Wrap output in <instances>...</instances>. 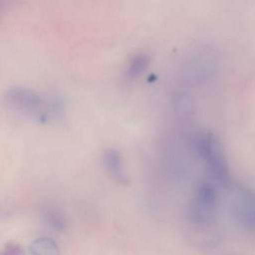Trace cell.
<instances>
[{
  "label": "cell",
  "mask_w": 255,
  "mask_h": 255,
  "mask_svg": "<svg viewBox=\"0 0 255 255\" xmlns=\"http://www.w3.org/2000/svg\"><path fill=\"white\" fill-rule=\"evenodd\" d=\"M148 64H149V59L146 55L137 54V55L133 56L129 60V62L127 66V70H126L127 78L128 80L137 79L146 70Z\"/></svg>",
  "instance_id": "52a82bcc"
},
{
  "label": "cell",
  "mask_w": 255,
  "mask_h": 255,
  "mask_svg": "<svg viewBox=\"0 0 255 255\" xmlns=\"http://www.w3.org/2000/svg\"><path fill=\"white\" fill-rule=\"evenodd\" d=\"M236 221L245 229L255 231V192L242 190L234 207Z\"/></svg>",
  "instance_id": "277c9868"
},
{
  "label": "cell",
  "mask_w": 255,
  "mask_h": 255,
  "mask_svg": "<svg viewBox=\"0 0 255 255\" xmlns=\"http://www.w3.org/2000/svg\"><path fill=\"white\" fill-rule=\"evenodd\" d=\"M217 195L213 185L207 181H202L196 186L191 198L189 206L190 221L197 226L210 224L215 217Z\"/></svg>",
  "instance_id": "7a4b0ae2"
},
{
  "label": "cell",
  "mask_w": 255,
  "mask_h": 255,
  "mask_svg": "<svg viewBox=\"0 0 255 255\" xmlns=\"http://www.w3.org/2000/svg\"><path fill=\"white\" fill-rule=\"evenodd\" d=\"M192 141L196 153L205 163L210 176L221 185H227L229 182L228 168L216 136L210 131H197Z\"/></svg>",
  "instance_id": "6da1fadb"
},
{
  "label": "cell",
  "mask_w": 255,
  "mask_h": 255,
  "mask_svg": "<svg viewBox=\"0 0 255 255\" xmlns=\"http://www.w3.org/2000/svg\"><path fill=\"white\" fill-rule=\"evenodd\" d=\"M32 255H61L58 244L51 238H38L34 240L29 247Z\"/></svg>",
  "instance_id": "8992f818"
},
{
  "label": "cell",
  "mask_w": 255,
  "mask_h": 255,
  "mask_svg": "<svg viewBox=\"0 0 255 255\" xmlns=\"http://www.w3.org/2000/svg\"><path fill=\"white\" fill-rule=\"evenodd\" d=\"M0 255H24V251L20 245L9 243L0 251Z\"/></svg>",
  "instance_id": "9c48e42d"
},
{
  "label": "cell",
  "mask_w": 255,
  "mask_h": 255,
  "mask_svg": "<svg viewBox=\"0 0 255 255\" xmlns=\"http://www.w3.org/2000/svg\"><path fill=\"white\" fill-rule=\"evenodd\" d=\"M8 102L17 110L35 117L39 122L48 121L50 108L36 93L20 87H15L7 92Z\"/></svg>",
  "instance_id": "3957f363"
},
{
  "label": "cell",
  "mask_w": 255,
  "mask_h": 255,
  "mask_svg": "<svg viewBox=\"0 0 255 255\" xmlns=\"http://www.w3.org/2000/svg\"><path fill=\"white\" fill-rule=\"evenodd\" d=\"M104 164L109 173L120 182H126V174L123 168L121 154L115 149H108L104 153Z\"/></svg>",
  "instance_id": "5b68a950"
},
{
  "label": "cell",
  "mask_w": 255,
  "mask_h": 255,
  "mask_svg": "<svg viewBox=\"0 0 255 255\" xmlns=\"http://www.w3.org/2000/svg\"><path fill=\"white\" fill-rule=\"evenodd\" d=\"M43 217L47 225H49L54 230L61 232L66 228V220L58 210L47 209L43 213Z\"/></svg>",
  "instance_id": "ba28073f"
}]
</instances>
